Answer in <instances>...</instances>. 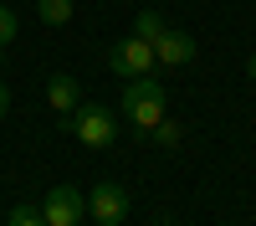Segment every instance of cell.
Returning a JSON list of instances; mask_svg holds the SVG:
<instances>
[{"instance_id": "1", "label": "cell", "mask_w": 256, "mask_h": 226, "mask_svg": "<svg viewBox=\"0 0 256 226\" xmlns=\"http://www.w3.org/2000/svg\"><path fill=\"white\" fill-rule=\"evenodd\" d=\"M123 118L134 123L138 134H148V129L164 118V82H159L154 72H144V77H128V82H123Z\"/></svg>"}, {"instance_id": "2", "label": "cell", "mask_w": 256, "mask_h": 226, "mask_svg": "<svg viewBox=\"0 0 256 226\" xmlns=\"http://www.w3.org/2000/svg\"><path fill=\"white\" fill-rule=\"evenodd\" d=\"M67 118H72L67 129L88 144V149H108V144L118 139V113L108 108V103H77Z\"/></svg>"}, {"instance_id": "3", "label": "cell", "mask_w": 256, "mask_h": 226, "mask_svg": "<svg viewBox=\"0 0 256 226\" xmlns=\"http://www.w3.org/2000/svg\"><path fill=\"white\" fill-rule=\"evenodd\" d=\"M154 67H159V62H154V47H148L144 36H123L118 47L108 52V72H113V77H123V82H128V77L154 72Z\"/></svg>"}, {"instance_id": "4", "label": "cell", "mask_w": 256, "mask_h": 226, "mask_svg": "<svg viewBox=\"0 0 256 226\" xmlns=\"http://www.w3.org/2000/svg\"><path fill=\"white\" fill-rule=\"evenodd\" d=\"M88 216L98 221V226H123V216H128V190L118 180H98L92 190H88Z\"/></svg>"}, {"instance_id": "5", "label": "cell", "mask_w": 256, "mask_h": 226, "mask_svg": "<svg viewBox=\"0 0 256 226\" xmlns=\"http://www.w3.org/2000/svg\"><path fill=\"white\" fill-rule=\"evenodd\" d=\"M41 216H46V226H82L88 200H82L77 185H56V190L46 195V205H41Z\"/></svg>"}, {"instance_id": "6", "label": "cell", "mask_w": 256, "mask_h": 226, "mask_svg": "<svg viewBox=\"0 0 256 226\" xmlns=\"http://www.w3.org/2000/svg\"><path fill=\"white\" fill-rule=\"evenodd\" d=\"M148 47H154V62H164V67H190V62H195V36L174 31V26H164Z\"/></svg>"}, {"instance_id": "7", "label": "cell", "mask_w": 256, "mask_h": 226, "mask_svg": "<svg viewBox=\"0 0 256 226\" xmlns=\"http://www.w3.org/2000/svg\"><path fill=\"white\" fill-rule=\"evenodd\" d=\"M46 103H52L56 113H72L77 103H82V82H77L72 72H56V77L46 82Z\"/></svg>"}, {"instance_id": "8", "label": "cell", "mask_w": 256, "mask_h": 226, "mask_svg": "<svg viewBox=\"0 0 256 226\" xmlns=\"http://www.w3.org/2000/svg\"><path fill=\"white\" fill-rule=\"evenodd\" d=\"M144 139H154V144H164V149H180V144H184V129H180V123H174V118L164 113V118H159V123H154V129H148Z\"/></svg>"}, {"instance_id": "9", "label": "cell", "mask_w": 256, "mask_h": 226, "mask_svg": "<svg viewBox=\"0 0 256 226\" xmlns=\"http://www.w3.org/2000/svg\"><path fill=\"white\" fill-rule=\"evenodd\" d=\"M36 11H41L46 26H67L72 21V0H36Z\"/></svg>"}, {"instance_id": "10", "label": "cell", "mask_w": 256, "mask_h": 226, "mask_svg": "<svg viewBox=\"0 0 256 226\" xmlns=\"http://www.w3.org/2000/svg\"><path fill=\"white\" fill-rule=\"evenodd\" d=\"M164 31V16L159 11H138V21H134V36H144V41H154Z\"/></svg>"}, {"instance_id": "11", "label": "cell", "mask_w": 256, "mask_h": 226, "mask_svg": "<svg viewBox=\"0 0 256 226\" xmlns=\"http://www.w3.org/2000/svg\"><path fill=\"white\" fill-rule=\"evenodd\" d=\"M6 226H46V216H41V205H16L6 216Z\"/></svg>"}, {"instance_id": "12", "label": "cell", "mask_w": 256, "mask_h": 226, "mask_svg": "<svg viewBox=\"0 0 256 226\" xmlns=\"http://www.w3.org/2000/svg\"><path fill=\"white\" fill-rule=\"evenodd\" d=\"M10 41H16V11L0 6V47H10Z\"/></svg>"}, {"instance_id": "13", "label": "cell", "mask_w": 256, "mask_h": 226, "mask_svg": "<svg viewBox=\"0 0 256 226\" xmlns=\"http://www.w3.org/2000/svg\"><path fill=\"white\" fill-rule=\"evenodd\" d=\"M6 113H10V88L0 82V118H6Z\"/></svg>"}, {"instance_id": "14", "label": "cell", "mask_w": 256, "mask_h": 226, "mask_svg": "<svg viewBox=\"0 0 256 226\" xmlns=\"http://www.w3.org/2000/svg\"><path fill=\"white\" fill-rule=\"evenodd\" d=\"M246 77H251V82H256V52H251V57H246Z\"/></svg>"}, {"instance_id": "15", "label": "cell", "mask_w": 256, "mask_h": 226, "mask_svg": "<svg viewBox=\"0 0 256 226\" xmlns=\"http://www.w3.org/2000/svg\"><path fill=\"white\" fill-rule=\"evenodd\" d=\"M0 62H6V47H0Z\"/></svg>"}]
</instances>
